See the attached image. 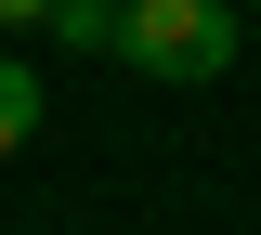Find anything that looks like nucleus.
<instances>
[{
	"label": "nucleus",
	"mask_w": 261,
	"mask_h": 235,
	"mask_svg": "<svg viewBox=\"0 0 261 235\" xmlns=\"http://www.w3.org/2000/svg\"><path fill=\"white\" fill-rule=\"evenodd\" d=\"M235 53H248L235 0H118V66L157 79V92H209Z\"/></svg>",
	"instance_id": "nucleus-1"
},
{
	"label": "nucleus",
	"mask_w": 261,
	"mask_h": 235,
	"mask_svg": "<svg viewBox=\"0 0 261 235\" xmlns=\"http://www.w3.org/2000/svg\"><path fill=\"white\" fill-rule=\"evenodd\" d=\"M27 144H39V66H27V53H0V170L27 157Z\"/></svg>",
	"instance_id": "nucleus-2"
},
{
	"label": "nucleus",
	"mask_w": 261,
	"mask_h": 235,
	"mask_svg": "<svg viewBox=\"0 0 261 235\" xmlns=\"http://www.w3.org/2000/svg\"><path fill=\"white\" fill-rule=\"evenodd\" d=\"M39 39H53V53H118V0H53Z\"/></svg>",
	"instance_id": "nucleus-3"
},
{
	"label": "nucleus",
	"mask_w": 261,
	"mask_h": 235,
	"mask_svg": "<svg viewBox=\"0 0 261 235\" xmlns=\"http://www.w3.org/2000/svg\"><path fill=\"white\" fill-rule=\"evenodd\" d=\"M39 13H53V0H0V27H39Z\"/></svg>",
	"instance_id": "nucleus-4"
}]
</instances>
